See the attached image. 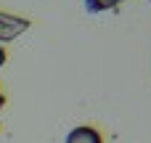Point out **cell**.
Returning <instances> with one entry per match:
<instances>
[{"mask_svg": "<svg viewBox=\"0 0 151 143\" xmlns=\"http://www.w3.org/2000/svg\"><path fill=\"white\" fill-rule=\"evenodd\" d=\"M29 27H32V21H29L27 16L0 11V45H3V42H8V40H16V37H19V34H24Z\"/></svg>", "mask_w": 151, "mask_h": 143, "instance_id": "1", "label": "cell"}, {"mask_svg": "<svg viewBox=\"0 0 151 143\" xmlns=\"http://www.w3.org/2000/svg\"><path fill=\"white\" fill-rule=\"evenodd\" d=\"M64 143H104V135L93 125H77L66 133Z\"/></svg>", "mask_w": 151, "mask_h": 143, "instance_id": "2", "label": "cell"}, {"mask_svg": "<svg viewBox=\"0 0 151 143\" xmlns=\"http://www.w3.org/2000/svg\"><path fill=\"white\" fill-rule=\"evenodd\" d=\"M122 0H82V5H85V11L88 13H106V11H111V8H117Z\"/></svg>", "mask_w": 151, "mask_h": 143, "instance_id": "3", "label": "cell"}, {"mask_svg": "<svg viewBox=\"0 0 151 143\" xmlns=\"http://www.w3.org/2000/svg\"><path fill=\"white\" fill-rule=\"evenodd\" d=\"M5 61H8V53H5V48L0 45V66H5Z\"/></svg>", "mask_w": 151, "mask_h": 143, "instance_id": "4", "label": "cell"}, {"mask_svg": "<svg viewBox=\"0 0 151 143\" xmlns=\"http://www.w3.org/2000/svg\"><path fill=\"white\" fill-rule=\"evenodd\" d=\"M3 106H5V93L0 90V109H3Z\"/></svg>", "mask_w": 151, "mask_h": 143, "instance_id": "5", "label": "cell"}]
</instances>
